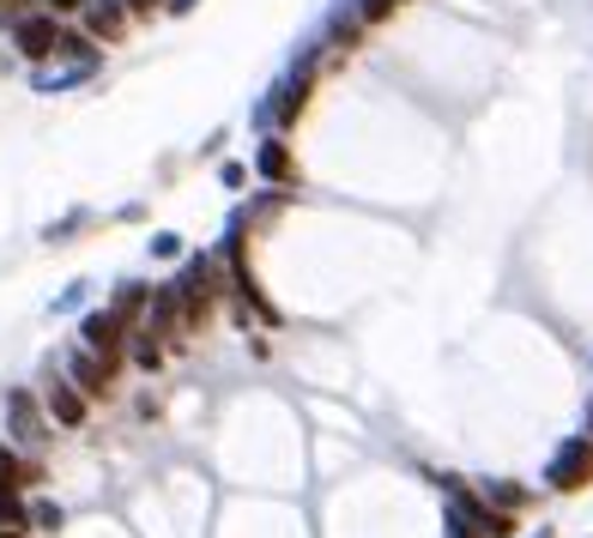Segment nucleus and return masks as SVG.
Here are the masks:
<instances>
[{
	"label": "nucleus",
	"instance_id": "obj_6",
	"mask_svg": "<svg viewBox=\"0 0 593 538\" xmlns=\"http://www.w3.org/2000/svg\"><path fill=\"white\" fill-rule=\"evenodd\" d=\"M73 381H80V388L85 393H103V388H110V376H115V363H103V357L97 351H85V345H80V351H73Z\"/></svg>",
	"mask_w": 593,
	"mask_h": 538
},
{
	"label": "nucleus",
	"instance_id": "obj_12",
	"mask_svg": "<svg viewBox=\"0 0 593 538\" xmlns=\"http://www.w3.org/2000/svg\"><path fill=\"white\" fill-rule=\"evenodd\" d=\"M152 254H158V261H176V254H183V236H170V230L152 236Z\"/></svg>",
	"mask_w": 593,
	"mask_h": 538
},
{
	"label": "nucleus",
	"instance_id": "obj_2",
	"mask_svg": "<svg viewBox=\"0 0 593 538\" xmlns=\"http://www.w3.org/2000/svg\"><path fill=\"white\" fill-rule=\"evenodd\" d=\"M122 327L127 321L115 309H97V315H85V321H80V345H85V351H97L103 363H115V357H122V339H127Z\"/></svg>",
	"mask_w": 593,
	"mask_h": 538
},
{
	"label": "nucleus",
	"instance_id": "obj_10",
	"mask_svg": "<svg viewBox=\"0 0 593 538\" xmlns=\"http://www.w3.org/2000/svg\"><path fill=\"white\" fill-rule=\"evenodd\" d=\"M146 297H152L146 285H122V291H115V315H122V321H134V315L146 309Z\"/></svg>",
	"mask_w": 593,
	"mask_h": 538
},
{
	"label": "nucleus",
	"instance_id": "obj_16",
	"mask_svg": "<svg viewBox=\"0 0 593 538\" xmlns=\"http://www.w3.org/2000/svg\"><path fill=\"white\" fill-rule=\"evenodd\" d=\"M49 7H55V12H80L85 0H49Z\"/></svg>",
	"mask_w": 593,
	"mask_h": 538
},
{
	"label": "nucleus",
	"instance_id": "obj_1",
	"mask_svg": "<svg viewBox=\"0 0 593 538\" xmlns=\"http://www.w3.org/2000/svg\"><path fill=\"white\" fill-rule=\"evenodd\" d=\"M545 478H551V490H582V484H593V442H587V435H570V442H558V454H551Z\"/></svg>",
	"mask_w": 593,
	"mask_h": 538
},
{
	"label": "nucleus",
	"instance_id": "obj_18",
	"mask_svg": "<svg viewBox=\"0 0 593 538\" xmlns=\"http://www.w3.org/2000/svg\"><path fill=\"white\" fill-rule=\"evenodd\" d=\"M587 442H593V405H587Z\"/></svg>",
	"mask_w": 593,
	"mask_h": 538
},
{
	"label": "nucleus",
	"instance_id": "obj_5",
	"mask_svg": "<svg viewBox=\"0 0 593 538\" xmlns=\"http://www.w3.org/2000/svg\"><path fill=\"white\" fill-rule=\"evenodd\" d=\"M43 400H49V418H55L61 430H80V424H85V393L73 388V381H61V376H55Z\"/></svg>",
	"mask_w": 593,
	"mask_h": 538
},
{
	"label": "nucleus",
	"instance_id": "obj_4",
	"mask_svg": "<svg viewBox=\"0 0 593 538\" xmlns=\"http://www.w3.org/2000/svg\"><path fill=\"white\" fill-rule=\"evenodd\" d=\"M55 19H43V12H31V19H12V43H19V55L24 61H43V55H55Z\"/></svg>",
	"mask_w": 593,
	"mask_h": 538
},
{
	"label": "nucleus",
	"instance_id": "obj_8",
	"mask_svg": "<svg viewBox=\"0 0 593 538\" xmlns=\"http://www.w3.org/2000/svg\"><path fill=\"white\" fill-rule=\"evenodd\" d=\"M254 170H261L267 182H291V176H296V163H291L285 139H267V146H261V158H254Z\"/></svg>",
	"mask_w": 593,
	"mask_h": 538
},
{
	"label": "nucleus",
	"instance_id": "obj_19",
	"mask_svg": "<svg viewBox=\"0 0 593 538\" xmlns=\"http://www.w3.org/2000/svg\"><path fill=\"white\" fill-rule=\"evenodd\" d=\"M539 538H545V532H539Z\"/></svg>",
	"mask_w": 593,
	"mask_h": 538
},
{
	"label": "nucleus",
	"instance_id": "obj_13",
	"mask_svg": "<svg viewBox=\"0 0 593 538\" xmlns=\"http://www.w3.org/2000/svg\"><path fill=\"white\" fill-rule=\"evenodd\" d=\"M134 357H139V369H158V357H164V351H158V339L146 333V339L134 345Z\"/></svg>",
	"mask_w": 593,
	"mask_h": 538
},
{
	"label": "nucleus",
	"instance_id": "obj_11",
	"mask_svg": "<svg viewBox=\"0 0 593 538\" xmlns=\"http://www.w3.org/2000/svg\"><path fill=\"white\" fill-rule=\"evenodd\" d=\"M352 7H357V19H364V24H382L394 7H406V0H352Z\"/></svg>",
	"mask_w": 593,
	"mask_h": 538
},
{
	"label": "nucleus",
	"instance_id": "obj_17",
	"mask_svg": "<svg viewBox=\"0 0 593 538\" xmlns=\"http://www.w3.org/2000/svg\"><path fill=\"white\" fill-rule=\"evenodd\" d=\"M122 7H127V12H152L158 0H122Z\"/></svg>",
	"mask_w": 593,
	"mask_h": 538
},
{
	"label": "nucleus",
	"instance_id": "obj_7",
	"mask_svg": "<svg viewBox=\"0 0 593 538\" xmlns=\"http://www.w3.org/2000/svg\"><path fill=\"white\" fill-rule=\"evenodd\" d=\"M85 24H92V36L115 43V36H122V24H127V7H122V0H92V7H85Z\"/></svg>",
	"mask_w": 593,
	"mask_h": 538
},
{
	"label": "nucleus",
	"instance_id": "obj_3",
	"mask_svg": "<svg viewBox=\"0 0 593 538\" xmlns=\"http://www.w3.org/2000/svg\"><path fill=\"white\" fill-rule=\"evenodd\" d=\"M7 430H12V442L19 447H37L49 435V424H43V412H37V400L24 388H12L7 393Z\"/></svg>",
	"mask_w": 593,
	"mask_h": 538
},
{
	"label": "nucleus",
	"instance_id": "obj_9",
	"mask_svg": "<svg viewBox=\"0 0 593 538\" xmlns=\"http://www.w3.org/2000/svg\"><path fill=\"white\" fill-rule=\"evenodd\" d=\"M357 31H364V19H357L352 0H345V7H333V19H327V36H333V43L352 49V43H357Z\"/></svg>",
	"mask_w": 593,
	"mask_h": 538
},
{
	"label": "nucleus",
	"instance_id": "obj_15",
	"mask_svg": "<svg viewBox=\"0 0 593 538\" xmlns=\"http://www.w3.org/2000/svg\"><path fill=\"white\" fill-rule=\"evenodd\" d=\"M164 7H170V12H195L200 0H164Z\"/></svg>",
	"mask_w": 593,
	"mask_h": 538
},
{
	"label": "nucleus",
	"instance_id": "obj_14",
	"mask_svg": "<svg viewBox=\"0 0 593 538\" xmlns=\"http://www.w3.org/2000/svg\"><path fill=\"white\" fill-rule=\"evenodd\" d=\"M448 538H479V532L467 527V515H460V508H455V515H448Z\"/></svg>",
	"mask_w": 593,
	"mask_h": 538
}]
</instances>
